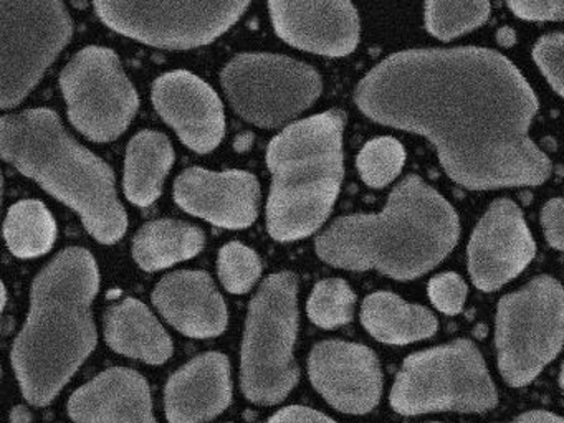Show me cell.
I'll return each instance as SVG.
<instances>
[{
	"mask_svg": "<svg viewBox=\"0 0 564 423\" xmlns=\"http://www.w3.org/2000/svg\"><path fill=\"white\" fill-rule=\"evenodd\" d=\"M270 422H333V419L310 406L292 405L273 413Z\"/></svg>",
	"mask_w": 564,
	"mask_h": 423,
	"instance_id": "34",
	"label": "cell"
},
{
	"mask_svg": "<svg viewBox=\"0 0 564 423\" xmlns=\"http://www.w3.org/2000/svg\"><path fill=\"white\" fill-rule=\"evenodd\" d=\"M564 344V288L541 274L505 294L495 316L498 369L511 387L528 386Z\"/></svg>",
	"mask_w": 564,
	"mask_h": 423,
	"instance_id": "8",
	"label": "cell"
},
{
	"mask_svg": "<svg viewBox=\"0 0 564 423\" xmlns=\"http://www.w3.org/2000/svg\"><path fill=\"white\" fill-rule=\"evenodd\" d=\"M343 132L345 115L332 109L292 122L270 141L267 228L276 241L310 237L332 214L345 175Z\"/></svg>",
	"mask_w": 564,
	"mask_h": 423,
	"instance_id": "5",
	"label": "cell"
},
{
	"mask_svg": "<svg viewBox=\"0 0 564 423\" xmlns=\"http://www.w3.org/2000/svg\"><path fill=\"white\" fill-rule=\"evenodd\" d=\"M232 399L230 362L220 352L194 357L167 380L164 410L170 422L193 423L216 419Z\"/></svg>",
	"mask_w": 564,
	"mask_h": 423,
	"instance_id": "19",
	"label": "cell"
},
{
	"mask_svg": "<svg viewBox=\"0 0 564 423\" xmlns=\"http://www.w3.org/2000/svg\"><path fill=\"white\" fill-rule=\"evenodd\" d=\"M173 164V144L163 132H138L128 142L124 158L123 188L128 200L138 207L154 204Z\"/></svg>",
	"mask_w": 564,
	"mask_h": 423,
	"instance_id": "23",
	"label": "cell"
},
{
	"mask_svg": "<svg viewBox=\"0 0 564 423\" xmlns=\"http://www.w3.org/2000/svg\"><path fill=\"white\" fill-rule=\"evenodd\" d=\"M0 152L21 174L74 208L100 243H117L127 234L113 171L65 131L57 112L37 108L4 116Z\"/></svg>",
	"mask_w": 564,
	"mask_h": 423,
	"instance_id": "4",
	"label": "cell"
},
{
	"mask_svg": "<svg viewBox=\"0 0 564 423\" xmlns=\"http://www.w3.org/2000/svg\"><path fill=\"white\" fill-rule=\"evenodd\" d=\"M234 112L257 128L275 129L299 118L323 91L319 73L290 56L242 53L220 73Z\"/></svg>",
	"mask_w": 564,
	"mask_h": 423,
	"instance_id": "9",
	"label": "cell"
},
{
	"mask_svg": "<svg viewBox=\"0 0 564 423\" xmlns=\"http://www.w3.org/2000/svg\"><path fill=\"white\" fill-rule=\"evenodd\" d=\"M11 420L18 423L31 422L32 415L25 406H18V409L12 410Z\"/></svg>",
	"mask_w": 564,
	"mask_h": 423,
	"instance_id": "36",
	"label": "cell"
},
{
	"mask_svg": "<svg viewBox=\"0 0 564 423\" xmlns=\"http://www.w3.org/2000/svg\"><path fill=\"white\" fill-rule=\"evenodd\" d=\"M105 340L115 352L161 366L173 356V340L150 307L137 297H124L108 307Z\"/></svg>",
	"mask_w": 564,
	"mask_h": 423,
	"instance_id": "21",
	"label": "cell"
},
{
	"mask_svg": "<svg viewBox=\"0 0 564 423\" xmlns=\"http://www.w3.org/2000/svg\"><path fill=\"white\" fill-rule=\"evenodd\" d=\"M154 108L191 151L207 154L223 142L226 112L219 95L203 78L184 69L164 73L151 91Z\"/></svg>",
	"mask_w": 564,
	"mask_h": 423,
	"instance_id": "16",
	"label": "cell"
},
{
	"mask_svg": "<svg viewBox=\"0 0 564 423\" xmlns=\"http://www.w3.org/2000/svg\"><path fill=\"white\" fill-rule=\"evenodd\" d=\"M174 198L194 217L229 230H242L259 217L260 184L247 171L191 167L174 182Z\"/></svg>",
	"mask_w": 564,
	"mask_h": 423,
	"instance_id": "17",
	"label": "cell"
},
{
	"mask_svg": "<svg viewBox=\"0 0 564 423\" xmlns=\"http://www.w3.org/2000/svg\"><path fill=\"white\" fill-rule=\"evenodd\" d=\"M429 300L441 313L454 316L464 310L468 296V286L460 274L441 273L435 274L427 284Z\"/></svg>",
	"mask_w": 564,
	"mask_h": 423,
	"instance_id": "31",
	"label": "cell"
},
{
	"mask_svg": "<svg viewBox=\"0 0 564 423\" xmlns=\"http://www.w3.org/2000/svg\"><path fill=\"white\" fill-rule=\"evenodd\" d=\"M68 415L75 422H154L148 380L124 367L105 370L72 393Z\"/></svg>",
	"mask_w": 564,
	"mask_h": 423,
	"instance_id": "20",
	"label": "cell"
},
{
	"mask_svg": "<svg viewBox=\"0 0 564 423\" xmlns=\"http://www.w3.org/2000/svg\"><path fill=\"white\" fill-rule=\"evenodd\" d=\"M308 376L316 392L338 412L365 415L381 400V364L362 344H316L308 357Z\"/></svg>",
	"mask_w": 564,
	"mask_h": 423,
	"instance_id": "14",
	"label": "cell"
},
{
	"mask_svg": "<svg viewBox=\"0 0 564 423\" xmlns=\"http://www.w3.org/2000/svg\"><path fill=\"white\" fill-rule=\"evenodd\" d=\"M359 111L424 135L445 174L468 191L534 187L551 162L531 139L538 99L517 66L494 50H408L356 86Z\"/></svg>",
	"mask_w": 564,
	"mask_h": 423,
	"instance_id": "1",
	"label": "cell"
},
{
	"mask_svg": "<svg viewBox=\"0 0 564 423\" xmlns=\"http://www.w3.org/2000/svg\"><path fill=\"white\" fill-rule=\"evenodd\" d=\"M0 105L11 109L24 101L68 45L74 23L64 0H0Z\"/></svg>",
	"mask_w": 564,
	"mask_h": 423,
	"instance_id": "11",
	"label": "cell"
},
{
	"mask_svg": "<svg viewBox=\"0 0 564 423\" xmlns=\"http://www.w3.org/2000/svg\"><path fill=\"white\" fill-rule=\"evenodd\" d=\"M361 324L379 343L404 346L429 339L437 333V317L398 294L376 291L361 304Z\"/></svg>",
	"mask_w": 564,
	"mask_h": 423,
	"instance_id": "22",
	"label": "cell"
},
{
	"mask_svg": "<svg viewBox=\"0 0 564 423\" xmlns=\"http://www.w3.org/2000/svg\"><path fill=\"white\" fill-rule=\"evenodd\" d=\"M204 245L206 235L199 227L164 218L143 225L134 235L131 251L141 270L160 271L197 257Z\"/></svg>",
	"mask_w": 564,
	"mask_h": 423,
	"instance_id": "24",
	"label": "cell"
},
{
	"mask_svg": "<svg viewBox=\"0 0 564 423\" xmlns=\"http://www.w3.org/2000/svg\"><path fill=\"white\" fill-rule=\"evenodd\" d=\"M273 30L293 48L316 55L355 52L361 35L351 0H269Z\"/></svg>",
	"mask_w": 564,
	"mask_h": 423,
	"instance_id": "15",
	"label": "cell"
},
{
	"mask_svg": "<svg viewBox=\"0 0 564 423\" xmlns=\"http://www.w3.org/2000/svg\"><path fill=\"white\" fill-rule=\"evenodd\" d=\"M217 271L223 286L232 294H246L262 274V261L252 248L230 241L217 258Z\"/></svg>",
	"mask_w": 564,
	"mask_h": 423,
	"instance_id": "29",
	"label": "cell"
},
{
	"mask_svg": "<svg viewBox=\"0 0 564 423\" xmlns=\"http://www.w3.org/2000/svg\"><path fill=\"white\" fill-rule=\"evenodd\" d=\"M560 386L563 387V389H564V362H563V366H561Z\"/></svg>",
	"mask_w": 564,
	"mask_h": 423,
	"instance_id": "38",
	"label": "cell"
},
{
	"mask_svg": "<svg viewBox=\"0 0 564 423\" xmlns=\"http://www.w3.org/2000/svg\"><path fill=\"white\" fill-rule=\"evenodd\" d=\"M405 164V151L398 139L376 138L366 142L356 159V167L362 182L372 188L391 184Z\"/></svg>",
	"mask_w": 564,
	"mask_h": 423,
	"instance_id": "28",
	"label": "cell"
},
{
	"mask_svg": "<svg viewBox=\"0 0 564 423\" xmlns=\"http://www.w3.org/2000/svg\"><path fill=\"white\" fill-rule=\"evenodd\" d=\"M4 237L14 257L37 258L48 253L57 238L54 215L41 200H21L9 208Z\"/></svg>",
	"mask_w": 564,
	"mask_h": 423,
	"instance_id": "25",
	"label": "cell"
},
{
	"mask_svg": "<svg viewBox=\"0 0 564 423\" xmlns=\"http://www.w3.org/2000/svg\"><path fill=\"white\" fill-rule=\"evenodd\" d=\"M457 212L419 175L395 185L379 214L333 221L315 241L325 263L349 271L376 270L399 281L434 270L457 245Z\"/></svg>",
	"mask_w": 564,
	"mask_h": 423,
	"instance_id": "2",
	"label": "cell"
},
{
	"mask_svg": "<svg viewBox=\"0 0 564 423\" xmlns=\"http://www.w3.org/2000/svg\"><path fill=\"white\" fill-rule=\"evenodd\" d=\"M153 303L161 316L184 336L210 339L226 330V303L206 271L166 274L154 286Z\"/></svg>",
	"mask_w": 564,
	"mask_h": 423,
	"instance_id": "18",
	"label": "cell"
},
{
	"mask_svg": "<svg viewBox=\"0 0 564 423\" xmlns=\"http://www.w3.org/2000/svg\"><path fill=\"white\" fill-rule=\"evenodd\" d=\"M541 228L550 247L564 251V198H551L541 210Z\"/></svg>",
	"mask_w": 564,
	"mask_h": 423,
	"instance_id": "33",
	"label": "cell"
},
{
	"mask_svg": "<svg viewBox=\"0 0 564 423\" xmlns=\"http://www.w3.org/2000/svg\"><path fill=\"white\" fill-rule=\"evenodd\" d=\"M100 288L87 248L62 250L35 276L31 313L12 347V367L29 403L45 406L97 346L91 303Z\"/></svg>",
	"mask_w": 564,
	"mask_h": 423,
	"instance_id": "3",
	"label": "cell"
},
{
	"mask_svg": "<svg viewBox=\"0 0 564 423\" xmlns=\"http://www.w3.org/2000/svg\"><path fill=\"white\" fill-rule=\"evenodd\" d=\"M389 403L402 415L481 413L497 405L498 395L478 347L457 339L411 354L395 377Z\"/></svg>",
	"mask_w": 564,
	"mask_h": 423,
	"instance_id": "7",
	"label": "cell"
},
{
	"mask_svg": "<svg viewBox=\"0 0 564 423\" xmlns=\"http://www.w3.org/2000/svg\"><path fill=\"white\" fill-rule=\"evenodd\" d=\"M6 304H8V290L2 286V307H6Z\"/></svg>",
	"mask_w": 564,
	"mask_h": 423,
	"instance_id": "37",
	"label": "cell"
},
{
	"mask_svg": "<svg viewBox=\"0 0 564 423\" xmlns=\"http://www.w3.org/2000/svg\"><path fill=\"white\" fill-rule=\"evenodd\" d=\"M536 254V243L523 212L510 198L491 202L478 221L467 247L468 273L478 290L505 286Z\"/></svg>",
	"mask_w": 564,
	"mask_h": 423,
	"instance_id": "13",
	"label": "cell"
},
{
	"mask_svg": "<svg viewBox=\"0 0 564 423\" xmlns=\"http://www.w3.org/2000/svg\"><path fill=\"white\" fill-rule=\"evenodd\" d=\"M533 59L551 88L564 98V33L540 39L533 46Z\"/></svg>",
	"mask_w": 564,
	"mask_h": 423,
	"instance_id": "30",
	"label": "cell"
},
{
	"mask_svg": "<svg viewBox=\"0 0 564 423\" xmlns=\"http://www.w3.org/2000/svg\"><path fill=\"white\" fill-rule=\"evenodd\" d=\"M356 294L341 278H328L315 284L306 313L310 321L323 329L345 326L355 314Z\"/></svg>",
	"mask_w": 564,
	"mask_h": 423,
	"instance_id": "27",
	"label": "cell"
},
{
	"mask_svg": "<svg viewBox=\"0 0 564 423\" xmlns=\"http://www.w3.org/2000/svg\"><path fill=\"white\" fill-rule=\"evenodd\" d=\"M299 333V281L293 273L270 274L247 313L240 382L247 400L276 405L295 389L300 370L293 357Z\"/></svg>",
	"mask_w": 564,
	"mask_h": 423,
	"instance_id": "6",
	"label": "cell"
},
{
	"mask_svg": "<svg viewBox=\"0 0 564 423\" xmlns=\"http://www.w3.org/2000/svg\"><path fill=\"white\" fill-rule=\"evenodd\" d=\"M252 0H94L105 25L144 45H209L239 22Z\"/></svg>",
	"mask_w": 564,
	"mask_h": 423,
	"instance_id": "10",
	"label": "cell"
},
{
	"mask_svg": "<svg viewBox=\"0 0 564 423\" xmlns=\"http://www.w3.org/2000/svg\"><path fill=\"white\" fill-rule=\"evenodd\" d=\"M68 118L94 142L120 138L137 115L140 98L113 50L87 46L61 75Z\"/></svg>",
	"mask_w": 564,
	"mask_h": 423,
	"instance_id": "12",
	"label": "cell"
},
{
	"mask_svg": "<svg viewBox=\"0 0 564 423\" xmlns=\"http://www.w3.org/2000/svg\"><path fill=\"white\" fill-rule=\"evenodd\" d=\"M514 15L531 22L564 20V0H507Z\"/></svg>",
	"mask_w": 564,
	"mask_h": 423,
	"instance_id": "32",
	"label": "cell"
},
{
	"mask_svg": "<svg viewBox=\"0 0 564 423\" xmlns=\"http://www.w3.org/2000/svg\"><path fill=\"white\" fill-rule=\"evenodd\" d=\"M518 422H533V423H563L564 416L556 415L550 410H528L517 416Z\"/></svg>",
	"mask_w": 564,
	"mask_h": 423,
	"instance_id": "35",
	"label": "cell"
},
{
	"mask_svg": "<svg viewBox=\"0 0 564 423\" xmlns=\"http://www.w3.org/2000/svg\"><path fill=\"white\" fill-rule=\"evenodd\" d=\"M488 15V0H425V26L445 42L478 29Z\"/></svg>",
	"mask_w": 564,
	"mask_h": 423,
	"instance_id": "26",
	"label": "cell"
}]
</instances>
